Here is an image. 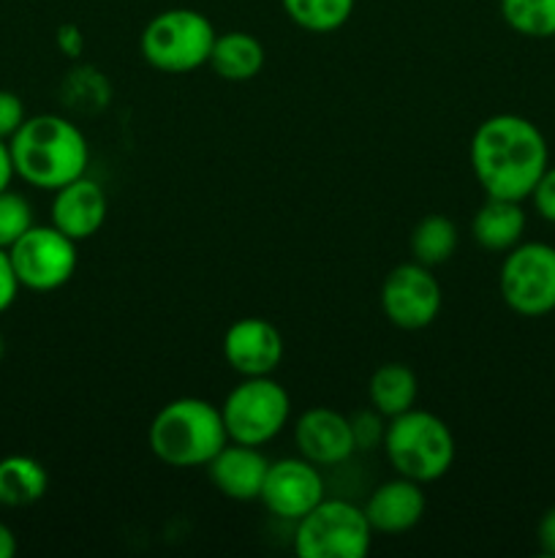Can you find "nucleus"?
Returning a JSON list of instances; mask_svg holds the SVG:
<instances>
[{
	"label": "nucleus",
	"mask_w": 555,
	"mask_h": 558,
	"mask_svg": "<svg viewBox=\"0 0 555 558\" xmlns=\"http://www.w3.org/2000/svg\"><path fill=\"white\" fill-rule=\"evenodd\" d=\"M205 469L221 496L232 501H256L261 496L270 461L261 456L259 447L226 441V447Z\"/></svg>",
	"instance_id": "obj_16"
},
{
	"label": "nucleus",
	"mask_w": 555,
	"mask_h": 558,
	"mask_svg": "<svg viewBox=\"0 0 555 558\" xmlns=\"http://www.w3.org/2000/svg\"><path fill=\"white\" fill-rule=\"evenodd\" d=\"M526 227L528 218L522 210V202L488 196L473 216L471 234L479 248L490 251V254H506L517 243H522Z\"/></svg>",
	"instance_id": "obj_17"
},
{
	"label": "nucleus",
	"mask_w": 555,
	"mask_h": 558,
	"mask_svg": "<svg viewBox=\"0 0 555 558\" xmlns=\"http://www.w3.org/2000/svg\"><path fill=\"white\" fill-rule=\"evenodd\" d=\"M373 529L362 507L343 499H321L294 529V550L303 558H362Z\"/></svg>",
	"instance_id": "obj_6"
},
{
	"label": "nucleus",
	"mask_w": 555,
	"mask_h": 558,
	"mask_svg": "<svg viewBox=\"0 0 555 558\" xmlns=\"http://www.w3.org/2000/svg\"><path fill=\"white\" fill-rule=\"evenodd\" d=\"M49 474L36 458L5 456L0 458V505L30 507L47 496Z\"/></svg>",
	"instance_id": "obj_20"
},
{
	"label": "nucleus",
	"mask_w": 555,
	"mask_h": 558,
	"mask_svg": "<svg viewBox=\"0 0 555 558\" xmlns=\"http://www.w3.org/2000/svg\"><path fill=\"white\" fill-rule=\"evenodd\" d=\"M324 499V477L308 458H283L270 463L259 501L281 521L297 523Z\"/></svg>",
	"instance_id": "obj_11"
},
{
	"label": "nucleus",
	"mask_w": 555,
	"mask_h": 558,
	"mask_svg": "<svg viewBox=\"0 0 555 558\" xmlns=\"http://www.w3.org/2000/svg\"><path fill=\"white\" fill-rule=\"evenodd\" d=\"M9 259L14 265L20 287L30 289V292H54V289L65 287L79 265L76 240L54 229L52 223L49 227L33 223L11 245Z\"/></svg>",
	"instance_id": "obj_9"
},
{
	"label": "nucleus",
	"mask_w": 555,
	"mask_h": 558,
	"mask_svg": "<svg viewBox=\"0 0 555 558\" xmlns=\"http://www.w3.org/2000/svg\"><path fill=\"white\" fill-rule=\"evenodd\" d=\"M20 281H16V272H14V265H11L9 259V251L0 248V314H5V311L14 305L16 294H20Z\"/></svg>",
	"instance_id": "obj_28"
},
{
	"label": "nucleus",
	"mask_w": 555,
	"mask_h": 558,
	"mask_svg": "<svg viewBox=\"0 0 555 558\" xmlns=\"http://www.w3.org/2000/svg\"><path fill=\"white\" fill-rule=\"evenodd\" d=\"M215 27L196 9H166L152 16L139 36V52L163 74H188L207 65Z\"/></svg>",
	"instance_id": "obj_5"
},
{
	"label": "nucleus",
	"mask_w": 555,
	"mask_h": 558,
	"mask_svg": "<svg viewBox=\"0 0 555 558\" xmlns=\"http://www.w3.org/2000/svg\"><path fill=\"white\" fill-rule=\"evenodd\" d=\"M229 441L261 447L275 439L292 417V398L272 376H248L221 407Z\"/></svg>",
	"instance_id": "obj_7"
},
{
	"label": "nucleus",
	"mask_w": 555,
	"mask_h": 558,
	"mask_svg": "<svg viewBox=\"0 0 555 558\" xmlns=\"http://www.w3.org/2000/svg\"><path fill=\"white\" fill-rule=\"evenodd\" d=\"M264 47L245 31L218 33L207 65L226 82H248L264 69Z\"/></svg>",
	"instance_id": "obj_18"
},
{
	"label": "nucleus",
	"mask_w": 555,
	"mask_h": 558,
	"mask_svg": "<svg viewBox=\"0 0 555 558\" xmlns=\"http://www.w3.org/2000/svg\"><path fill=\"white\" fill-rule=\"evenodd\" d=\"M54 41H58V49L65 54V58H79V54L85 52V36H82L79 27L71 25V22H65V25L58 27Z\"/></svg>",
	"instance_id": "obj_29"
},
{
	"label": "nucleus",
	"mask_w": 555,
	"mask_h": 558,
	"mask_svg": "<svg viewBox=\"0 0 555 558\" xmlns=\"http://www.w3.org/2000/svg\"><path fill=\"white\" fill-rule=\"evenodd\" d=\"M357 0H281L283 11L308 33H335L351 20Z\"/></svg>",
	"instance_id": "obj_22"
},
{
	"label": "nucleus",
	"mask_w": 555,
	"mask_h": 558,
	"mask_svg": "<svg viewBox=\"0 0 555 558\" xmlns=\"http://www.w3.org/2000/svg\"><path fill=\"white\" fill-rule=\"evenodd\" d=\"M294 445L316 466H337L357 452L351 417L330 407L308 409L294 423Z\"/></svg>",
	"instance_id": "obj_13"
},
{
	"label": "nucleus",
	"mask_w": 555,
	"mask_h": 558,
	"mask_svg": "<svg viewBox=\"0 0 555 558\" xmlns=\"http://www.w3.org/2000/svg\"><path fill=\"white\" fill-rule=\"evenodd\" d=\"M362 510L373 534L395 537V534L411 532L422 521L424 510H428V496H424L422 483H414V480L397 474L395 480H386L370 494Z\"/></svg>",
	"instance_id": "obj_15"
},
{
	"label": "nucleus",
	"mask_w": 555,
	"mask_h": 558,
	"mask_svg": "<svg viewBox=\"0 0 555 558\" xmlns=\"http://www.w3.org/2000/svg\"><path fill=\"white\" fill-rule=\"evenodd\" d=\"M384 456L400 477L414 483H435L446 477L457 456L452 428L435 414L408 409L386 423Z\"/></svg>",
	"instance_id": "obj_4"
},
{
	"label": "nucleus",
	"mask_w": 555,
	"mask_h": 558,
	"mask_svg": "<svg viewBox=\"0 0 555 558\" xmlns=\"http://www.w3.org/2000/svg\"><path fill=\"white\" fill-rule=\"evenodd\" d=\"M152 456L172 469L207 466L226 447L221 409L205 398H174L158 409L147 428Z\"/></svg>",
	"instance_id": "obj_3"
},
{
	"label": "nucleus",
	"mask_w": 555,
	"mask_h": 558,
	"mask_svg": "<svg viewBox=\"0 0 555 558\" xmlns=\"http://www.w3.org/2000/svg\"><path fill=\"white\" fill-rule=\"evenodd\" d=\"M498 289L504 303L526 319L555 311V245L517 243L506 251Z\"/></svg>",
	"instance_id": "obj_8"
},
{
	"label": "nucleus",
	"mask_w": 555,
	"mask_h": 558,
	"mask_svg": "<svg viewBox=\"0 0 555 558\" xmlns=\"http://www.w3.org/2000/svg\"><path fill=\"white\" fill-rule=\"evenodd\" d=\"M25 120L27 114L22 98L11 90H0V140H11Z\"/></svg>",
	"instance_id": "obj_26"
},
{
	"label": "nucleus",
	"mask_w": 555,
	"mask_h": 558,
	"mask_svg": "<svg viewBox=\"0 0 555 558\" xmlns=\"http://www.w3.org/2000/svg\"><path fill=\"white\" fill-rule=\"evenodd\" d=\"M444 294L433 267L403 262L381 283V311L400 330H424L439 316Z\"/></svg>",
	"instance_id": "obj_10"
},
{
	"label": "nucleus",
	"mask_w": 555,
	"mask_h": 558,
	"mask_svg": "<svg viewBox=\"0 0 555 558\" xmlns=\"http://www.w3.org/2000/svg\"><path fill=\"white\" fill-rule=\"evenodd\" d=\"M16 178L14 158H11L9 140H0V191L11 189V180Z\"/></svg>",
	"instance_id": "obj_31"
},
{
	"label": "nucleus",
	"mask_w": 555,
	"mask_h": 558,
	"mask_svg": "<svg viewBox=\"0 0 555 558\" xmlns=\"http://www.w3.org/2000/svg\"><path fill=\"white\" fill-rule=\"evenodd\" d=\"M33 223L30 202L20 191H0V248L9 251Z\"/></svg>",
	"instance_id": "obj_24"
},
{
	"label": "nucleus",
	"mask_w": 555,
	"mask_h": 558,
	"mask_svg": "<svg viewBox=\"0 0 555 558\" xmlns=\"http://www.w3.org/2000/svg\"><path fill=\"white\" fill-rule=\"evenodd\" d=\"M16 178L41 191H58L82 178L90 163V145L76 123L60 114H33L9 140Z\"/></svg>",
	"instance_id": "obj_2"
},
{
	"label": "nucleus",
	"mask_w": 555,
	"mask_h": 558,
	"mask_svg": "<svg viewBox=\"0 0 555 558\" xmlns=\"http://www.w3.org/2000/svg\"><path fill=\"white\" fill-rule=\"evenodd\" d=\"M547 167V140L539 125L522 114H493L473 131L471 169L488 196L528 199Z\"/></svg>",
	"instance_id": "obj_1"
},
{
	"label": "nucleus",
	"mask_w": 555,
	"mask_h": 558,
	"mask_svg": "<svg viewBox=\"0 0 555 558\" xmlns=\"http://www.w3.org/2000/svg\"><path fill=\"white\" fill-rule=\"evenodd\" d=\"M528 199L533 202V207H536V213L544 221L555 223V167L544 169V174L539 178L536 189H533Z\"/></svg>",
	"instance_id": "obj_27"
},
{
	"label": "nucleus",
	"mask_w": 555,
	"mask_h": 558,
	"mask_svg": "<svg viewBox=\"0 0 555 558\" xmlns=\"http://www.w3.org/2000/svg\"><path fill=\"white\" fill-rule=\"evenodd\" d=\"M536 543L544 556L555 558V507H550L536 526Z\"/></svg>",
	"instance_id": "obj_30"
},
{
	"label": "nucleus",
	"mask_w": 555,
	"mask_h": 558,
	"mask_svg": "<svg viewBox=\"0 0 555 558\" xmlns=\"http://www.w3.org/2000/svg\"><path fill=\"white\" fill-rule=\"evenodd\" d=\"M408 245H411L414 262H419V265H444V262H449L452 254L457 251L455 221L441 216V213H430V216H424L422 221L414 227Z\"/></svg>",
	"instance_id": "obj_21"
},
{
	"label": "nucleus",
	"mask_w": 555,
	"mask_h": 558,
	"mask_svg": "<svg viewBox=\"0 0 555 558\" xmlns=\"http://www.w3.org/2000/svg\"><path fill=\"white\" fill-rule=\"evenodd\" d=\"M16 554V537L5 523H0V558H14Z\"/></svg>",
	"instance_id": "obj_32"
},
{
	"label": "nucleus",
	"mask_w": 555,
	"mask_h": 558,
	"mask_svg": "<svg viewBox=\"0 0 555 558\" xmlns=\"http://www.w3.org/2000/svg\"><path fill=\"white\" fill-rule=\"evenodd\" d=\"M3 354H5V341H3V336H0V360H3Z\"/></svg>",
	"instance_id": "obj_33"
},
{
	"label": "nucleus",
	"mask_w": 555,
	"mask_h": 558,
	"mask_svg": "<svg viewBox=\"0 0 555 558\" xmlns=\"http://www.w3.org/2000/svg\"><path fill=\"white\" fill-rule=\"evenodd\" d=\"M501 16L526 38L555 36V0H501Z\"/></svg>",
	"instance_id": "obj_23"
},
{
	"label": "nucleus",
	"mask_w": 555,
	"mask_h": 558,
	"mask_svg": "<svg viewBox=\"0 0 555 558\" xmlns=\"http://www.w3.org/2000/svg\"><path fill=\"white\" fill-rule=\"evenodd\" d=\"M370 407L384 420L397 417V414L414 409L419 396V381L408 365L403 363H384L373 371L368 385Z\"/></svg>",
	"instance_id": "obj_19"
},
{
	"label": "nucleus",
	"mask_w": 555,
	"mask_h": 558,
	"mask_svg": "<svg viewBox=\"0 0 555 558\" xmlns=\"http://www.w3.org/2000/svg\"><path fill=\"white\" fill-rule=\"evenodd\" d=\"M223 360L234 374L272 376L283 360V336L272 322L248 316L234 322L223 336Z\"/></svg>",
	"instance_id": "obj_12"
},
{
	"label": "nucleus",
	"mask_w": 555,
	"mask_h": 558,
	"mask_svg": "<svg viewBox=\"0 0 555 558\" xmlns=\"http://www.w3.org/2000/svg\"><path fill=\"white\" fill-rule=\"evenodd\" d=\"M107 213L109 202L103 189L96 180L82 174V178L71 180L63 189L54 191L49 216H52L54 229H60L71 240L82 243V240H90L101 232L103 221H107Z\"/></svg>",
	"instance_id": "obj_14"
},
{
	"label": "nucleus",
	"mask_w": 555,
	"mask_h": 558,
	"mask_svg": "<svg viewBox=\"0 0 555 558\" xmlns=\"http://www.w3.org/2000/svg\"><path fill=\"white\" fill-rule=\"evenodd\" d=\"M351 430H354V441H357V450H373L384 441V417L379 412H362L357 417H351Z\"/></svg>",
	"instance_id": "obj_25"
}]
</instances>
